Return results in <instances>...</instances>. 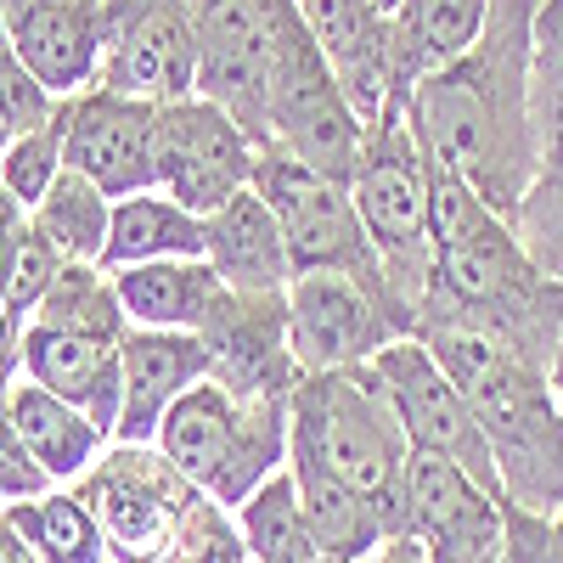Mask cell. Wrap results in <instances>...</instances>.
Masks as SVG:
<instances>
[{"instance_id":"6da1fadb","label":"cell","mask_w":563,"mask_h":563,"mask_svg":"<svg viewBox=\"0 0 563 563\" xmlns=\"http://www.w3.org/2000/svg\"><path fill=\"white\" fill-rule=\"evenodd\" d=\"M536 12L541 0H496L485 34L406 102L422 153L507 225L536 180Z\"/></svg>"},{"instance_id":"7a4b0ae2","label":"cell","mask_w":563,"mask_h":563,"mask_svg":"<svg viewBox=\"0 0 563 563\" xmlns=\"http://www.w3.org/2000/svg\"><path fill=\"white\" fill-rule=\"evenodd\" d=\"M422 327H474V333L519 350L536 366H547L563 339V282H547L530 265L519 231L440 164H434V276L429 299L417 310V333Z\"/></svg>"},{"instance_id":"3957f363","label":"cell","mask_w":563,"mask_h":563,"mask_svg":"<svg viewBox=\"0 0 563 563\" xmlns=\"http://www.w3.org/2000/svg\"><path fill=\"white\" fill-rule=\"evenodd\" d=\"M422 344L434 350L445 378L467 400L474 422L490 440L501 507H519L530 519L563 512V406L547 384V366L525 361L474 327H422Z\"/></svg>"},{"instance_id":"277c9868","label":"cell","mask_w":563,"mask_h":563,"mask_svg":"<svg viewBox=\"0 0 563 563\" xmlns=\"http://www.w3.org/2000/svg\"><path fill=\"white\" fill-rule=\"evenodd\" d=\"M74 490L97 512L113 563H249L238 519L158 445H108Z\"/></svg>"},{"instance_id":"5b68a950","label":"cell","mask_w":563,"mask_h":563,"mask_svg":"<svg viewBox=\"0 0 563 563\" xmlns=\"http://www.w3.org/2000/svg\"><path fill=\"white\" fill-rule=\"evenodd\" d=\"M288 451L321 462L333 479H344L355 496H366L378 507L389 519V530L400 536L411 440H406L400 417H395L372 366L305 372L294 400H288Z\"/></svg>"},{"instance_id":"8992f818","label":"cell","mask_w":563,"mask_h":563,"mask_svg":"<svg viewBox=\"0 0 563 563\" xmlns=\"http://www.w3.org/2000/svg\"><path fill=\"white\" fill-rule=\"evenodd\" d=\"M209 501L238 512L265 479L288 467V400L243 395L220 378H203L180 395L153 440Z\"/></svg>"},{"instance_id":"52a82bcc","label":"cell","mask_w":563,"mask_h":563,"mask_svg":"<svg viewBox=\"0 0 563 563\" xmlns=\"http://www.w3.org/2000/svg\"><path fill=\"white\" fill-rule=\"evenodd\" d=\"M350 198L372 249H378L389 294L417 333V310L429 299L434 276V164L406 113H384L366 130V153Z\"/></svg>"},{"instance_id":"ba28073f","label":"cell","mask_w":563,"mask_h":563,"mask_svg":"<svg viewBox=\"0 0 563 563\" xmlns=\"http://www.w3.org/2000/svg\"><path fill=\"white\" fill-rule=\"evenodd\" d=\"M265 147L310 164L316 175L355 186L361 153H366V124L355 119L339 74L327 68L321 45L288 7L276 40V68H271V97H265Z\"/></svg>"},{"instance_id":"9c48e42d","label":"cell","mask_w":563,"mask_h":563,"mask_svg":"<svg viewBox=\"0 0 563 563\" xmlns=\"http://www.w3.org/2000/svg\"><path fill=\"white\" fill-rule=\"evenodd\" d=\"M254 192L271 203V214L282 225L294 276L333 271V276H355V282H366V288L389 294V276H384L378 249H372L366 225L355 214L350 186L316 175L310 164L276 153V147H260V158H254Z\"/></svg>"},{"instance_id":"30bf717a","label":"cell","mask_w":563,"mask_h":563,"mask_svg":"<svg viewBox=\"0 0 563 563\" xmlns=\"http://www.w3.org/2000/svg\"><path fill=\"white\" fill-rule=\"evenodd\" d=\"M198 34V97L220 102L265 147V97L288 0H186Z\"/></svg>"},{"instance_id":"8fae6325","label":"cell","mask_w":563,"mask_h":563,"mask_svg":"<svg viewBox=\"0 0 563 563\" xmlns=\"http://www.w3.org/2000/svg\"><path fill=\"white\" fill-rule=\"evenodd\" d=\"M254 135L209 97H180L158 108V147L153 175L158 192L192 214H220L238 192L254 186Z\"/></svg>"},{"instance_id":"7c38bea8","label":"cell","mask_w":563,"mask_h":563,"mask_svg":"<svg viewBox=\"0 0 563 563\" xmlns=\"http://www.w3.org/2000/svg\"><path fill=\"white\" fill-rule=\"evenodd\" d=\"M395 339H411L406 310L355 276H294L288 288V344L299 372H350L372 366Z\"/></svg>"},{"instance_id":"4fadbf2b","label":"cell","mask_w":563,"mask_h":563,"mask_svg":"<svg viewBox=\"0 0 563 563\" xmlns=\"http://www.w3.org/2000/svg\"><path fill=\"white\" fill-rule=\"evenodd\" d=\"M372 372H378V384H384V395H389V406L400 417L411 451L445 456V462L462 467V474H474L490 496H501L490 440H485V429L474 422V411H467V400L456 395V384L445 378V366L434 361L429 344L422 339H395L378 361H372Z\"/></svg>"},{"instance_id":"5bb4252c","label":"cell","mask_w":563,"mask_h":563,"mask_svg":"<svg viewBox=\"0 0 563 563\" xmlns=\"http://www.w3.org/2000/svg\"><path fill=\"white\" fill-rule=\"evenodd\" d=\"M102 90L130 102L198 97V34L186 0H102Z\"/></svg>"},{"instance_id":"9a60e30c","label":"cell","mask_w":563,"mask_h":563,"mask_svg":"<svg viewBox=\"0 0 563 563\" xmlns=\"http://www.w3.org/2000/svg\"><path fill=\"white\" fill-rule=\"evenodd\" d=\"M536 180L512 214V231L547 282H563V0L536 12Z\"/></svg>"},{"instance_id":"2e32d148","label":"cell","mask_w":563,"mask_h":563,"mask_svg":"<svg viewBox=\"0 0 563 563\" xmlns=\"http://www.w3.org/2000/svg\"><path fill=\"white\" fill-rule=\"evenodd\" d=\"M429 563H501L507 558V519L501 496H490L474 474H462L445 456L411 451L406 467V525Z\"/></svg>"},{"instance_id":"e0dca14e","label":"cell","mask_w":563,"mask_h":563,"mask_svg":"<svg viewBox=\"0 0 563 563\" xmlns=\"http://www.w3.org/2000/svg\"><path fill=\"white\" fill-rule=\"evenodd\" d=\"M68 119V169L97 180L113 203L135 192H158L153 175V147H158V108L130 102L119 90H85V97L63 102Z\"/></svg>"},{"instance_id":"ac0fdd59","label":"cell","mask_w":563,"mask_h":563,"mask_svg":"<svg viewBox=\"0 0 563 563\" xmlns=\"http://www.w3.org/2000/svg\"><path fill=\"white\" fill-rule=\"evenodd\" d=\"M327 68L339 74L355 119L372 130L384 113H406L395 102V18L378 0H288Z\"/></svg>"},{"instance_id":"d6986e66","label":"cell","mask_w":563,"mask_h":563,"mask_svg":"<svg viewBox=\"0 0 563 563\" xmlns=\"http://www.w3.org/2000/svg\"><path fill=\"white\" fill-rule=\"evenodd\" d=\"M102 0H7V52L57 102L102 85Z\"/></svg>"},{"instance_id":"ffe728a7","label":"cell","mask_w":563,"mask_h":563,"mask_svg":"<svg viewBox=\"0 0 563 563\" xmlns=\"http://www.w3.org/2000/svg\"><path fill=\"white\" fill-rule=\"evenodd\" d=\"M198 339L214 355L209 378L243 389V395L294 400L305 372L288 344V294H231L225 288Z\"/></svg>"},{"instance_id":"44dd1931","label":"cell","mask_w":563,"mask_h":563,"mask_svg":"<svg viewBox=\"0 0 563 563\" xmlns=\"http://www.w3.org/2000/svg\"><path fill=\"white\" fill-rule=\"evenodd\" d=\"M214 372V355L198 333H153L130 327L124 333V406L113 445H153L164 417L180 395H192Z\"/></svg>"},{"instance_id":"7402d4cb","label":"cell","mask_w":563,"mask_h":563,"mask_svg":"<svg viewBox=\"0 0 563 563\" xmlns=\"http://www.w3.org/2000/svg\"><path fill=\"white\" fill-rule=\"evenodd\" d=\"M23 378H34L57 400L79 406L108 440L119 434L124 339H79V333H52V327L34 321L29 339H23Z\"/></svg>"},{"instance_id":"603a6c76","label":"cell","mask_w":563,"mask_h":563,"mask_svg":"<svg viewBox=\"0 0 563 563\" xmlns=\"http://www.w3.org/2000/svg\"><path fill=\"white\" fill-rule=\"evenodd\" d=\"M203 231H209L203 260L214 265V276L231 294H288L294 288V260H288V243H282V225L254 186L231 198L220 214H209Z\"/></svg>"},{"instance_id":"cb8c5ba5","label":"cell","mask_w":563,"mask_h":563,"mask_svg":"<svg viewBox=\"0 0 563 563\" xmlns=\"http://www.w3.org/2000/svg\"><path fill=\"white\" fill-rule=\"evenodd\" d=\"M7 411H12V429H18L23 451L34 456V467H40V474L52 479L57 490H74L90 467L102 462V451L113 445L79 406L57 400L52 389H40L34 378H18V384H12Z\"/></svg>"},{"instance_id":"d4e9b609","label":"cell","mask_w":563,"mask_h":563,"mask_svg":"<svg viewBox=\"0 0 563 563\" xmlns=\"http://www.w3.org/2000/svg\"><path fill=\"white\" fill-rule=\"evenodd\" d=\"M490 7L496 0H400L395 12V102L400 108L434 68L456 63L485 34Z\"/></svg>"},{"instance_id":"484cf974","label":"cell","mask_w":563,"mask_h":563,"mask_svg":"<svg viewBox=\"0 0 563 563\" xmlns=\"http://www.w3.org/2000/svg\"><path fill=\"white\" fill-rule=\"evenodd\" d=\"M119 299L130 327H153V333H203L225 282L214 276L209 260H158L119 271Z\"/></svg>"},{"instance_id":"4316f807","label":"cell","mask_w":563,"mask_h":563,"mask_svg":"<svg viewBox=\"0 0 563 563\" xmlns=\"http://www.w3.org/2000/svg\"><path fill=\"white\" fill-rule=\"evenodd\" d=\"M288 474L299 485V501H305V525L316 536V552L321 558H339V563H366L372 552H378L395 530L378 507H372L366 496H355L344 479H333L321 462L310 456H294L288 451Z\"/></svg>"},{"instance_id":"83f0119b","label":"cell","mask_w":563,"mask_h":563,"mask_svg":"<svg viewBox=\"0 0 563 563\" xmlns=\"http://www.w3.org/2000/svg\"><path fill=\"white\" fill-rule=\"evenodd\" d=\"M203 214L180 209L164 192H135L124 203H113V225H108V249H102V271H135V265H158V260H203Z\"/></svg>"},{"instance_id":"f1b7e54d","label":"cell","mask_w":563,"mask_h":563,"mask_svg":"<svg viewBox=\"0 0 563 563\" xmlns=\"http://www.w3.org/2000/svg\"><path fill=\"white\" fill-rule=\"evenodd\" d=\"M7 525L23 536V547L40 563H113L97 512L85 507L79 490H45L34 501H12Z\"/></svg>"},{"instance_id":"f546056e","label":"cell","mask_w":563,"mask_h":563,"mask_svg":"<svg viewBox=\"0 0 563 563\" xmlns=\"http://www.w3.org/2000/svg\"><path fill=\"white\" fill-rule=\"evenodd\" d=\"M34 321L52 327V333H79V339H124L130 333L113 271L90 265V260H63V271L52 276Z\"/></svg>"},{"instance_id":"4dcf8cb0","label":"cell","mask_w":563,"mask_h":563,"mask_svg":"<svg viewBox=\"0 0 563 563\" xmlns=\"http://www.w3.org/2000/svg\"><path fill=\"white\" fill-rule=\"evenodd\" d=\"M29 225H34L63 260L102 265L108 225H113V198L102 192L97 180H85L79 169H63V175L52 180V192L40 198V209L29 214Z\"/></svg>"},{"instance_id":"1f68e13d","label":"cell","mask_w":563,"mask_h":563,"mask_svg":"<svg viewBox=\"0 0 563 563\" xmlns=\"http://www.w3.org/2000/svg\"><path fill=\"white\" fill-rule=\"evenodd\" d=\"M238 536H243V552L249 563H316V536L305 525V501H299V485L294 474L282 467L276 479H265L238 512Z\"/></svg>"},{"instance_id":"d6a6232c","label":"cell","mask_w":563,"mask_h":563,"mask_svg":"<svg viewBox=\"0 0 563 563\" xmlns=\"http://www.w3.org/2000/svg\"><path fill=\"white\" fill-rule=\"evenodd\" d=\"M63 169H68V119L57 108L52 124H40L34 135L18 141V147H7V158H0V192H7L23 214H34Z\"/></svg>"},{"instance_id":"836d02e7","label":"cell","mask_w":563,"mask_h":563,"mask_svg":"<svg viewBox=\"0 0 563 563\" xmlns=\"http://www.w3.org/2000/svg\"><path fill=\"white\" fill-rule=\"evenodd\" d=\"M57 97L45 90L12 52H0V158H7V147H18L23 135H34L40 124L57 119Z\"/></svg>"},{"instance_id":"e575fe53","label":"cell","mask_w":563,"mask_h":563,"mask_svg":"<svg viewBox=\"0 0 563 563\" xmlns=\"http://www.w3.org/2000/svg\"><path fill=\"white\" fill-rule=\"evenodd\" d=\"M45 490H57L52 479L34 467V456L23 451V440H18V429H12V411H7V395H0V501H34V496H45Z\"/></svg>"},{"instance_id":"d590c367","label":"cell","mask_w":563,"mask_h":563,"mask_svg":"<svg viewBox=\"0 0 563 563\" xmlns=\"http://www.w3.org/2000/svg\"><path fill=\"white\" fill-rule=\"evenodd\" d=\"M29 238V214L0 192V305H7V288H12V271H18V249Z\"/></svg>"},{"instance_id":"8d00e7d4","label":"cell","mask_w":563,"mask_h":563,"mask_svg":"<svg viewBox=\"0 0 563 563\" xmlns=\"http://www.w3.org/2000/svg\"><path fill=\"white\" fill-rule=\"evenodd\" d=\"M366 563H429V552H422L411 536H395V541H384L378 552H372Z\"/></svg>"},{"instance_id":"74e56055","label":"cell","mask_w":563,"mask_h":563,"mask_svg":"<svg viewBox=\"0 0 563 563\" xmlns=\"http://www.w3.org/2000/svg\"><path fill=\"white\" fill-rule=\"evenodd\" d=\"M0 563H40V558L23 547V536L7 525V512H0Z\"/></svg>"},{"instance_id":"f35d334b","label":"cell","mask_w":563,"mask_h":563,"mask_svg":"<svg viewBox=\"0 0 563 563\" xmlns=\"http://www.w3.org/2000/svg\"><path fill=\"white\" fill-rule=\"evenodd\" d=\"M547 384H552V395H558V406H563V339H558V350H552V361H547Z\"/></svg>"},{"instance_id":"ab89813d","label":"cell","mask_w":563,"mask_h":563,"mask_svg":"<svg viewBox=\"0 0 563 563\" xmlns=\"http://www.w3.org/2000/svg\"><path fill=\"white\" fill-rule=\"evenodd\" d=\"M0 52H7V0H0Z\"/></svg>"},{"instance_id":"60d3db41","label":"cell","mask_w":563,"mask_h":563,"mask_svg":"<svg viewBox=\"0 0 563 563\" xmlns=\"http://www.w3.org/2000/svg\"><path fill=\"white\" fill-rule=\"evenodd\" d=\"M378 7H384V12H389V18H395V12H400V0H378Z\"/></svg>"},{"instance_id":"b9f144b4","label":"cell","mask_w":563,"mask_h":563,"mask_svg":"<svg viewBox=\"0 0 563 563\" xmlns=\"http://www.w3.org/2000/svg\"><path fill=\"white\" fill-rule=\"evenodd\" d=\"M316 563H339V558H316Z\"/></svg>"},{"instance_id":"7bdbcfd3","label":"cell","mask_w":563,"mask_h":563,"mask_svg":"<svg viewBox=\"0 0 563 563\" xmlns=\"http://www.w3.org/2000/svg\"><path fill=\"white\" fill-rule=\"evenodd\" d=\"M0 512H7V501H0Z\"/></svg>"}]
</instances>
